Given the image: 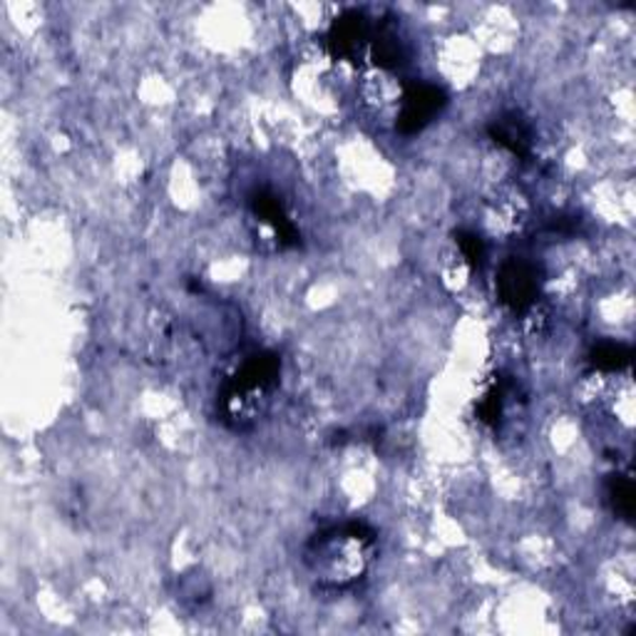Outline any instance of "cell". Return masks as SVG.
<instances>
[{"mask_svg":"<svg viewBox=\"0 0 636 636\" xmlns=\"http://www.w3.org/2000/svg\"><path fill=\"white\" fill-rule=\"evenodd\" d=\"M376 533L366 522H346L313 535L306 547V565L313 577L328 587H348L366 574Z\"/></svg>","mask_w":636,"mask_h":636,"instance_id":"cell-1","label":"cell"},{"mask_svg":"<svg viewBox=\"0 0 636 636\" xmlns=\"http://www.w3.org/2000/svg\"><path fill=\"white\" fill-rule=\"evenodd\" d=\"M281 378V358L271 350H259V354L249 356L242 364V368L230 378L224 393L222 405L226 417H236L244 413V408L254 405V401L274 393Z\"/></svg>","mask_w":636,"mask_h":636,"instance_id":"cell-2","label":"cell"},{"mask_svg":"<svg viewBox=\"0 0 636 636\" xmlns=\"http://www.w3.org/2000/svg\"><path fill=\"white\" fill-rule=\"evenodd\" d=\"M448 104V92L433 82H408L401 94L395 130L411 137L423 132Z\"/></svg>","mask_w":636,"mask_h":636,"instance_id":"cell-3","label":"cell"},{"mask_svg":"<svg viewBox=\"0 0 636 636\" xmlns=\"http://www.w3.org/2000/svg\"><path fill=\"white\" fill-rule=\"evenodd\" d=\"M498 299L515 313L529 311L543 291V274L537 264L527 259H507L502 264L495 279Z\"/></svg>","mask_w":636,"mask_h":636,"instance_id":"cell-4","label":"cell"},{"mask_svg":"<svg viewBox=\"0 0 636 636\" xmlns=\"http://www.w3.org/2000/svg\"><path fill=\"white\" fill-rule=\"evenodd\" d=\"M370 35H373V27H370L364 11H356V8L344 11L331 23L326 33V47L331 58L358 63L360 55L368 53Z\"/></svg>","mask_w":636,"mask_h":636,"instance_id":"cell-5","label":"cell"},{"mask_svg":"<svg viewBox=\"0 0 636 636\" xmlns=\"http://www.w3.org/2000/svg\"><path fill=\"white\" fill-rule=\"evenodd\" d=\"M252 209L256 214V220L271 226V232L277 234V239L281 246H297L299 244V230L297 224L287 212L281 199L269 192V189H259V192L252 194Z\"/></svg>","mask_w":636,"mask_h":636,"instance_id":"cell-6","label":"cell"},{"mask_svg":"<svg viewBox=\"0 0 636 636\" xmlns=\"http://www.w3.org/2000/svg\"><path fill=\"white\" fill-rule=\"evenodd\" d=\"M488 135L495 145L507 149L510 155L520 159H527L533 155V130H529L525 118L517 115V112H505V115L492 120L488 125Z\"/></svg>","mask_w":636,"mask_h":636,"instance_id":"cell-7","label":"cell"},{"mask_svg":"<svg viewBox=\"0 0 636 636\" xmlns=\"http://www.w3.org/2000/svg\"><path fill=\"white\" fill-rule=\"evenodd\" d=\"M368 58L381 70H395L398 65H403L405 45L395 27H391L388 23L373 27V35H370L368 45Z\"/></svg>","mask_w":636,"mask_h":636,"instance_id":"cell-8","label":"cell"},{"mask_svg":"<svg viewBox=\"0 0 636 636\" xmlns=\"http://www.w3.org/2000/svg\"><path fill=\"white\" fill-rule=\"evenodd\" d=\"M632 360H634L632 346L612 344V341L592 348L590 354V366L594 370H600V373H620V370L632 366Z\"/></svg>","mask_w":636,"mask_h":636,"instance_id":"cell-9","label":"cell"},{"mask_svg":"<svg viewBox=\"0 0 636 636\" xmlns=\"http://www.w3.org/2000/svg\"><path fill=\"white\" fill-rule=\"evenodd\" d=\"M610 500L616 515L629 522L634 515V482L629 475H612Z\"/></svg>","mask_w":636,"mask_h":636,"instance_id":"cell-10","label":"cell"},{"mask_svg":"<svg viewBox=\"0 0 636 636\" xmlns=\"http://www.w3.org/2000/svg\"><path fill=\"white\" fill-rule=\"evenodd\" d=\"M502 408H505V391H502L500 383H495L486 395L480 398L478 417L486 425H498L502 417Z\"/></svg>","mask_w":636,"mask_h":636,"instance_id":"cell-11","label":"cell"},{"mask_svg":"<svg viewBox=\"0 0 636 636\" xmlns=\"http://www.w3.org/2000/svg\"><path fill=\"white\" fill-rule=\"evenodd\" d=\"M455 242L460 246V254L465 256V261L470 264V267H480L482 259H486V244L475 232H455Z\"/></svg>","mask_w":636,"mask_h":636,"instance_id":"cell-12","label":"cell"}]
</instances>
